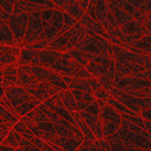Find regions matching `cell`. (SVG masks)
<instances>
[{
	"label": "cell",
	"instance_id": "6da1fadb",
	"mask_svg": "<svg viewBox=\"0 0 151 151\" xmlns=\"http://www.w3.org/2000/svg\"><path fill=\"white\" fill-rule=\"evenodd\" d=\"M75 48L90 55L106 56V57H110L111 55V44L100 35L87 34L85 39L80 44H78Z\"/></svg>",
	"mask_w": 151,
	"mask_h": 151
},
{
	"label": "cell",
	"instance_id": "7a4b0ae2",
	"mask_svg": "<svg viewBox=\"0 0 151 151\" xmlns=\"http://www.w3.org/2000/svg\"><path fill=\"white\" fill-rule=\"evenodd\" d=\"M116 133L119 134L120 139L124 145L138 147L145 151L151 150V135L146 131L143 133H133L122 127V126H120V128Z\"/></svg>",
	"mask_w": 151,
	"mask_h": 151
},
{
	"label": "cell",
	"instance_id": "3957f363",
	"mask_svg": "<svg viewBox=\"0 0 151 151\" xmlns=\"http://www.w3.org/2000/svg\"><path fill=\"white\" fill-rule=\"evenodd\" d=\"M115 87L122 92H134L140 91L151 87V81L146 79H139L132 75H122L120 73H115L114 78Z\"/></svg>",
	"mask_w": 151,
	"mask_h": 151
},
{
	"label": "cell",
	"instance_id": "277c9868",
	"mask_svg": "<svg viewBox=\"0 0 151 151\" xmlns=\"http://www.w3.org/2000/svg\"><path fill=\"white\" fill-rule=\"evenodd\" d=\"M44 24L40 17V12H34L28 16V26H27V33L24 36L23 45H30L40 41V36L44 32Z\"/></svg>",
	"mask_w": 151,
	"mask_h": 151
},
{
	"label": "cell",
	"instance_id": "5b68a950",
	"mask_svg": "<svg viewBox=\"0 0 151 151\" xmlns=\"http://www.w3.org/2000/svg\"><path fill=\"white\" fill-rule=\"evenodd\" d=\"M28 16L27 14H21V15H10L7 26L11 30V33L14 34L15 39L17 41V46L22 47L24 36L27 33V26H28Z\"/></svg>",
	"mask_w": 151,
	"mask_h": 151
},
{
	"label": "cell",
	"instance_id": "8992f818",
	"mask_svg": "<svg viewBox=\"0 0 151 151\" xmlns=\"http://www.w3.org/2000/svg\"><path fill=\"white\" fill-rule=\"evenodd\" d=\"M5 97L9 99V102L12 104L15 110L21 104L28 103V102H39L33 96H30L24 87H21V86H12L5 88Z\"/></svg>",
	"mask_w": 151,
	"mask_h": 151
},
{
	"label": "cell",
	"instance_id": "52a82bcc",
	"mask_svg": "<svg viewBox=\"0 0 151 151\" xmlns=\"http://www.w3.org/2000/svg\"><path fill=\"white\" fill-rule=\"evenodd\" d=\"M26 91L33 96L35 99H37L40 103H44L45 100H47L48 98H51L52 96L59 93V90L56 88L55 86L46 83V82H37L34 86H29L26 87Z\"/></svg>",
	"mask_w": 151,
	"mask_h": 151
},
{
	"label": "cell",
	"instance_id": "ba28073f",
	"mask_svg": "<svg viewBox=\"0 0 151 151\" xmlns=\"http://www.w3.org/2000/svg\"><path fill=\"white\" fill-rule=\"evenodd\" d=\"M120 28H121L122 33L128 37L131 45H132L134 41L142 39V37L145 36L146 34H149L147 30L145 29V27L143 26V24L139 23V22H137V21H134V19H132L131 22L123 24V26H121Z\"/></svg>",
	"mask_w": 151,
	"mask_h": 151
},
{
	"label": "cell",
	"instance_id": "9c48e42d",
	"mask_svg": "<svg viewBox=\"0 0 151 151\" xmlns=\"http://www.w3.org/2000/svg\"><path fill=\"white\" fill-rule=\"evenodd\" d=\"M17 65H30V67H39L40 59L39 52L35 50H30L27 47H21V51L17 58Z\"/></svg>",
	"mask_w": 151,
	"mask_h": 151
},
{
	"label": "cell",
	"instance_id": "30bf717a",
	"mask_svg": "<svg viewBox=\"0 0 151 151\" xmlns=\"http://www.w3.org/2000/svg\"><path fill=\"white\" fill-rule=\"evenodd\" d=\"M80 116L82 117V120L85 121V123L88 126V128L92 131V133L96 135V139H103V124L102 121H100L99 116H94V115H90L87 114L86 111H80L79 112Z\"/></svg>",
	"mask_w": 151,
	"mask_h": 151
},
{
	"label": "cell",
	"instance_id": "8fae6325",
	"mask_svg": "<svg viewBox=\"0 0 151 151\" xmlns=\"http://www.w3.org/2000/svg\"><path fill=\"white\" fill-rule=\"evenodd\" d=\"M17 71H18V79H17V86L21 87H29L34 86L37 83L36 79L34 78V75L32 74L30 65H17Z\"/></svg>",
	"mask_w": 151,
	"mask_h": 151
},
{
	"label": "cell",
	"instance_id": "7c38bea8",
	"mask_svg": "<svg viewBox=\"0 0 151 151\" xmlns=\"http://www.w3.org/2000/svg\"><path fill=\"white\" fill-rule=\"evenodd\" d=\"M48 7L42 6V5H36V4H32V3H26V1H18L16 0L15 6H14V15H21V14H34V12H41L44 10H46Z\"/></svg>",
	"mask_w": 151,
	"mask_h": 151
},
{
	"label": "cell",
	"instance_id": "4fadbf2b",
	"mask_svg": "<svg viewBox=\"0 0 151 151\" xmlns=\"http://www.w3.org/2000/svg\"><path fill=\"white\" fill-rule=\"evenodd\" d=\"M17 64H11L3 68V87L17 86V79H18V71H17Z\"/></svg>",
	"mask_w": 151,
	"mask_h": 151
},
{
	"label": "cell",
	"instance_id": "5bb4252c",
	"mask_svg": "<svg viewBox=\"0 0 151 151\" xmlns=\"http://www.w3.org/2000/svg\"><path fill=\"white\" fill-rule=\"evenodd\" d=\"M109 4V10L111 11V14L114 15V17H115V19H116V22H117V24L121 27V26H123V24H126V23H128V22H131L133 18L126 12L115 0H111L110 3H108Z\"/></svg>",
	"mask_w": 151,
	"mask_h": 151
},
{
	"label": "cell",
	"instance_id": "9a60e30c",
	"mask_svg": "<svg viewBox=\"0 0 151 151\" xmlns=\"http://www.w3.org/2000/svg\"><path fill=\"white\" fill-rule=\"evenodd\" d=\"M39 52V59H40V65L44 68L50 69L55 63L62 57V52L52 51V50H44V51H37Z\"/></svg>",
	"mask_w": 151,
	"mask_h": 151
},
{
	"label": "cell",
	"instance_id": "2e32d148",
	"mask_svg": "<svg viewBox=\"0 0 151 151\" xmlns=\"http://www.w3.org/2000/svg\"><path fill=\"white\" fill-rule=\"evenodd\" d=\"M62 11L67 12L68 15H70L71 17H74L78 22L83 17V15L86 14V11L79 5V3L76 0H67L64 6L60 9Z\"/></svg>",
	"mask_w": 151,
	"mask_h": 151
},
{
	"label": "cell",
	"instance_id": "e0dca14e",
	"mask_svg": "<svg viewBox=\"0 0 151 151\" xmlns=\"http://www.w3.org/2000/svg\"><path fill=\"white\" fill-rule=\"evenodd\" d=\"M73 115V117H74V122H75V124L79 127V129H80V132L82 133V137H83V139L85 140H90V142H92V143H94L97 139H96V135L92 133V131L88 128V126H87L86 123H85V121L82 120V117L80 116V114L79 112H74V114H71Z\"/></svg>",
	"mask_w": 151,
	"mask_h": 151
},
{
	"label": "cell",
	"instance_id": "ac0fdd59",
	"mask_svg": "<svg viewBox=\"0 0 151 151\" xmlns=\"http://www.w3.org/2000/svg\"><path fill=\"white\" fill-rule=\"evenodd\" d=\"M115 70L116 73H120L122 75H135L138 73H143L146 69L143 65L139 64H134V63H126V64H122V63H115Z\"/></svg>",
	"mask_w": 151,
	"mask_h": 151
},
{
	"label": "cell",
	"instance_id": "d6986e66",
	"mask_svg": "<svg viewBox=\"0 0 151 151\" xmlns=\"http://www.w3.org/2000/svg\"><path fill=\"white\" fill-rule=\"evenodd\" d=\"M96 21L99 22L103 27L106 26V16L109 11V4L106 0H97L96 3Z\"/></svg>",
	"mask_w": 151,
	"mask_h": 151
},
{
	"label": "cell",
	"instance_id": "ffe728a7",
	"mask_svg": "<svg viewBox=\"0 0 151 151\" xmlns=\"http://www.w3.org/2000/svg\"><path fill=\"white\" fill-rule=\"evenodd\" d=\"M0 45H6V46H17V41L15 39L14 34L11 33L7 23H4L0 27ZM19 47V46H18Z\"/></svg>",
	"mask_w": 151,
	"mask_h": 151
},
{
	"label": "cell",
	"instance_id": "44dd1931",
	"mask_svg": "<svg viewBox=\"0 0 151 151\" xmlns=\"http://www.w3.org/2000/svg\"><path fill=\"white\" fill-rule=\"evenodd\" d=\"M112 62H114V59L110 62V64ZM110 64H98V63H94V62H88V64H87L85 68L90 74H92L93 78H99V76H103V75H105L108 73Z\"/></svg>",
	"mask_w": 151,
	"mask_h": 151
},
{
	"label": "cell",
	"instance_id": "7402d4cb",
	"mask_svg": "<svg viewBox=\"0 0 151 151\" xmlns=\"http://www.w3.org/2000/svg\"><path fill=\"white\" fill-rule=\"evenodd\" d=\"M56 144L59 145L62 149H64L65 151H76L81 142H79L75 138H69V137H59L57 138Z\"/></svg>",
	"mask_w": 151,
	"mask_h": 151
},
{
	"label": "cell",
	"instance_id": "603a6c76",
	"mask_svg": "<svg viewBox=\"0 0 151 151\" xmlns=\"http://www.w3.org/2000/svg\"><path fill=\"white\" fill-rule=\"evenodd\" d=\"M60 96H62V103H63V105H64V108L70 112V114L78 112V109H76V100H75L74 96L71 94L70 90H67V91L60 92Z\"/></svg>",
	"mask_w": 151,
	"mask_h": 151
},
{
	"label": "cell",
	"instance_id": "cb8c5ba5",
	"mask_svg": "<svg viewBox=\"0 0 151 151\" xmlns=\"http://www.w3.org/2000/svg\"><path fill=\"white\" fill-rule=\"evenodd\" d=\"M106 103L111 106V108H114L117 112H120L121 115H123V114H127V115H132V116H137V114L135 112H133V111H131L129 109H127L123 104H121L119 100L116 99V98H114V97H109L108 99H106Z\"/></svg>",
	"mask_w": 151,
	"mask_h": 151
},
{
	"label": "cell",
	"instance_id": "d4e9b609",
	"mask_svg": "<svg viewBox=\"0 0 151 151\" xmlns=\"http://www.w3.org/2000/svg\"><path fill=\"white\" fill-rule=\"evenodd\" d=\"M18 120H19L18 116L14 115L6 108H4L3 105H0V123H11V124H15L16 122H18Z\"/></svg>",
	"mask_w": 151,
	"mask_h": 151
},
{
	"label": "cell",
	"instance_id": "484cf974",
	"mask_svg": "<svg viewBox=\"0 0 151 151\" xmlns=\"http://www.w3.org/2000/svg\"><path fill=\"white\" fill-rule=\"evenodd\" d=\"M21 139H22V135L18 132H16L14 129H10V132L5 137V139H4L3 143L12 146L14 149H17L19 146V144H21Z\"/></svg>",
	"mask_w": 151,
	"mask_h": 151
},
{
	"label": "cell",
	"instance_id": "4316f807",
	"mask_svg": "<svg viewBox=\"0 0 151 151\" xmlns=\"http://www.w3.org/2000/svg\"><path fill=\"white\" fill-rule=\"evenodd\" d=\"M51 26L56 28L58 32L60 33L63 32V28H64V18H63V11L60 9L53 10V18H52Z\"/></svg>",
	"mask_w": 151,
	"mask_h": 151
},
{
	"label": "cell",
	"instance_id": "83f0119b",
	"mask_svg": "<svg viewBox=\"0 0 151 151\" xmlns=\"http://www.w3.org/2000/svg\"><path fill=\"white\" fill-rule=\"evenodd\" d=\"M71 59H74L75 62H78L80 65L82 67H86L87 64H88V59H87L86 57V52H82V51H79V50L76 48H73V50H69V51H67Z\"/></svg>",
	"mask_w": 151,
	"mask_h": 151
},
{
	"label": "cell",
	"instance_id": "f1b7e54d",
	"mask_svg": "<svg viewBox=\"0 0 151 151\" xmlns=\"http://www.w3.org/2000/svg\"><path fill=\"white\" fill-rule=\"evenodd\" d=\"M30 142H32L37 149H39L40 151H56L55 147H53L51 144H48V143L41 140L40 138H37V137H35V135L30 139Z\"/></svg>",
	"mask_w": 151,
	"mask_h": 151
},
{
	"label": "cell",
	"instance_id": "f546056e",
	"mask_svg": "<svg viewBox=\"0 0 151 151\" xmlns=\"http://www.w3.org/2000/svg\"><path fill=\"white\" fill-rule=\"evenodd\" d=\"M53 10L55 9H46V10H44V11L40 12V17H41L44 27L51 26L52 18H53Z\"/></svg>",
	"mask_w": 151,
	"mask_h": 151
},
{
	"label": "cell",
	"instance_id": "4dcf8cb0",
	"mask_svg": "<svg viewBox=\"0 0 151 151\" xmlns=\"http://www.w3.org/2000/svg\"><path fill=\"white\" fill-rule=\"evenodd\" d=\"M41 131H44L45 133L50 134V135H57L56 133V128H55V123H52L51 121H45V122H41L39 124H36Z\"/></svg>",
	"mask_w": 151,
	"mask_h": 151
},
{
	"label": "cell",
	"instance_id": "1f68e13d",
	"mask_svg": "<svg viewBox=\"0 0 151 151\" xmlns=\"http://www.w3.org/2000/svg\"><path fill=\"white\" fill-rule=\"evenodd\" d=\"M15 3H16V0H0V7H1L6 14L12 15Z\"/></svg>",
	"mask_w": 151,
	"mask_h": 151
},
{
	"label": "cell",
	"instance_id": "d6a6232c",
	"mask_svg": "<svg viewBox=\"0 0 151 151\" xmlns=\"http://www.w3.org/2000/svg\"><path fill=\"white\" fill-rule=\"evenodd\" d=\"M18 1H26V3L36 4V5H42V6H46L48 9H57L56 5L51 1V0H18Z\"/></svg>",
	"mask_w": 151,
	"mask_h": 151
},
{
	"label": "cell",
	"instance_id": "836d02e7",
	"mask_svg": "<svg viewBox=\"0 0 151 151\" xmlns=\"http://www.w3.org/2000/svg\"><path fill=\"white\" fill-rule=\"evenodd\" d=\"M19 146L23 149V151H40V150L37 149L30 140L24 139V138H22V139H21V144H19Z\"/></svg>",
	"mask_w": 151,
	"mask_h": 151
},
{
	"label": "cell",
	"instance_id": "e575fe53",
	"mask_svg": "<svg viewBox=\"0 0 151 151\" xmlns=\"http://www.w3.org/2000/svg\"><path fill=\"white\" fill-rule=\"evenodd\" d=\"M63 18H64V28L65 29H69V28H73L74 26L78 24V21L75 19L74 17H71L70 15H68L67 12L63 11Z\"/></svg>",
	"mask_w": 151,
	"mask_h": 151
},
{
	"label": "cell",
	"instance_id": "d590c367",
	"mask_svg": "<svg viewBox=\"0 0 151 151\" xmlns=\"http://www.w3.org/2000/svg\"><path fill=\"white\" fill-rule=\"evenodd\" d=\"M87 114H90V115H94V116H99L100 114V106L99 104L97 103V99H96V102H93L92 104H90L88 106H87V109L85 110Z\"/></svg>",
	"mask_w": 151,
	"mask_h": 151
},
{
	"label": "cell",
	"instance_id": "8d00e7d4",
	"mask_svg": "<svg viewBox=\"0 0 151 151\" xmlns=\"http://www.w3.org/2000/svg\"><path fill=\"white\" fill-rule=\"evenodd\" d=\"M110 145V150L109 151H128L126 145L122 143V140L119 142H108Z\"/></svg>",
	"mask_w": 151,
	"mask_h": 151
},
{
	"label": "cell",
	"instance_id": "74e56055",
	"mask_svg": "<svg viewBox=\"0 0 151 151\" xmlns=\"http://www.w3.org/2000/svg\"><path fill=\"white\" fill-rule=\"evenodd\" d=\"M93 94H94L96 99L104 100V102H106V99L110 97V93H109V92H106V91H105V90H103V88H99V90L94 91V92H93Z\"/></svg>",
	"mask_w": 151,
	"mask_h": 151
},
{
	"label": "cell",
	"instance_id": "f35d334b",
	"mask_svg": "<svg viewBox=\"0 0 151 151\" xmlns=\"http://www.w3.org/2000/svg\"><path fill=\"white\" fill-rule=\"evenodd\" d=\"M87 82H88V85H90V87H91L92 92H94V91H97V90H99V88H102V86H100V83H99V81H98L97 78L87 79Z\"/></svg>",
	"mask_w": 151,
	"mask_h": 151
},
{
	"label": "cell",
	"instance_id": "ab89813d",
	"mask_svg": "<svg viewBox=\"0 0 151 151\" xmlns=\"http://www.w3.org/2000/svg\"><path fill=\"white\" fill-rule=\"evenodd\" d=\"M127 3H129L132 6H134V7H137V9H139L140 11H143L144 10V6H145V0H126ZM144 12V11H143Z\"/></svg>",
	"mask_w": 151,
	"mask_h": 151
},
{
	"label": "cell",
	"instance_id": "60d3db41",
	"mask_svg": "<svg viewBox=\"0 0 151 151\" xmlns=\"http://www.w3.org/2000/svg\"><path fill=\"white\" fill-rule=\"evenodd\" d=\"M93 145V143L92 142H90V140H82L81 142V144L79 145V147L76 149V151H88L90 150V147Z\"/></svg>",
	"mask_w": 151,
	"mask_h": 151
},
{
	"label": "cell",
	"instance_id": "b9f144b4",
	"mask_svg": "<svg viewBox=\"0 0 151 151\" xmlns=\"http://www.w3.org/2000/svg\"><path fill=\"white\" fill-rule=\"evenodd\" d=\"M82 100L86 102L87 104H92L93 102H96V97L93 93H87V92H83V96H82Z\"/></svg>",
	"mask_w": 151,
	"mask_h": 151
},
{
	"label": "cell",
	"instance_id": "7bdbcfd3",
	"mask_svg": "<svg viewBox=\"0 0 151 151\" xmlns=\"http://www.w3.org/2000/svg\"><path fill=\"white\" fill-rule=\"evenodd\" d=\"M139 116H140L143 120L151 122V108H150V109L142 110V111H140V114H139Z\"/></svg>",
	"mask_w": 151,
	"mask_h": 151
},
{
	"label": "cell",
	"instance_id": "ee69618b",
	"mask_svg": "<svg viewBox=\"0 0 151 151\" xmlns=\"http://www.w3.org/2000/svg\"><path fill=\"white\" fill-rule=\"evenodd\" d=\"M143 26L147 30V33H151V14H146V19L143 23Z\"/></svg>",
	"mask_w": 151,
	"mask_h": 151
},
{
	"label": "cell",
	"instance_id": "f6af8a7d",
	"mask_svg": "<svg viewBox=\"0 0 151 151\" xmlns=\"http://www.w3.org/2000/svg\"><path fill=\"white\" fill-rule=\"evenodd\" d=\"M9 17H10V15H9V14H6V12H5L1 7H0V19H1L3 22H5V23H7Z\"/></svg>",
	"mask_w": 151,
	"mask_h": 151
},
{
	"label": "cell",
	"instance_id": "bcb514c9",
	"mask_svg": "<svg viewBox=\"0 0 151 151\" xmlns=\"http://www.w3.org/2000/svg\"><path fill=\"white\" fill-rule=\"evenodd\" d=\"M16 149H14L12 146L5 144V143H0V151H15Z\"/></svg>",
	"mask_w": 151,
	"mask_h": 151
},
{
	"label": "cell",
	"instance_id": "7dc6e473",
	"mask_svg": "<svg viewBox=\"0 0 151 151\" xmlns=\"http://www.w3.org/2000/svg\"><path fill=\"white\" fill-rule=\"evenodd\" d=\"M76 1L79 3V5L86 11V9H87V6H88V3H90V0H76Z\"/></svg>",
	"mask_w": 151,
	"mask_h": 151
},
{
	"label": "cell",
	"instance_id": "c3c4849f",
	"mask_svg": "<svg viewBox=\"0 0 151 151\" xmlns=\"http://www.w3.org/2000/svg\"><path fill=\"white\" fill-rule=\"evenodd\" d=\"M144 126H145V131L151 135V122L144 120Z\"/></svg>",
	"mask_w": 151,
	"mask_h": 151
},
{
	"label": "cell",
	"instance_id": "681fc988",
	"mask_svg": "<svg viewBox=\"0 0 151 151\" xmlns=\"http://www.w3.org/2000/svg\"><path fill=\"white\" fill-rule=\"evenodd\" d=\"M94 144H96V146H97V151H106L102 145H100V144L98 143V140H96V142H94Z\"/></svg>",
	"mask_w": 151,
	"mask_h": 151
},
{
	"label": "cell",
	"instance_id": "f907efd6",
	"mask_svg": "<svg viewBox=\"0 0 151 151\" xmlns=\"http://www.w3.org/2000/svg\"><path fill=\"white\" fill-rule=\"evenodd\" d=\"M4 94H5V88L4 87H0V98H1Z\"/></svg>",
	"mask_w": 151,
	"mask_h": 151
},
{
	"label": "cell",
	"instance_id": "816d5d0a",
	"mask_svg": "<svg viewBox=\"0 0 151 151\" xmlns=\"http://www.w3.org/2000/svg\"><path fill=\"white\" fill-rule=\"evenodd\" d=\"M88 151H97V146H96V144H94V143H93V145L90 147V150H88Z\"/></svg>",
	"mask_w": 151,
	"mask_h": 151
},
{
	"label": "cell",
	"instance_id": "f5cc1de1",
	"mask_svg": "<svg viewBox=\"0 0 151 151\" xmlns=\"http://www.w3.org/2000/svg\"><path fill=\"white\" fill-rule=\"evenodd\" d=\"M96 3H97V0H90V3H88V4H92V5H96Z\"/></svg>",
	"mask_w": 151,
	"mask_h": 151
},
{
	"label": "cell",
	"instance_id": "db71d44e",
	"mask_svg": "<svg viewBox=\"0 0 151 151\" xmlns=\"http://www.w3.org/2000/svg\"><path fill=\"white\" fill-rule=\"evenodd\" d=\"M4 23H5V22H3L1 19H0V27H1V26H3V24H4Z\"/></svg>",
	"mask_w": 151,
	"mask_h": 151
},
{
	"label": "cell",
	"instance_id": "11a10c76",
	"mask_svg": "<svg viewBox=\"0 0 151 151\" xmlns=\"http://www.w3.org/2000/svg\"><path fill=\"white\" fill-rule=\"evenodd\" d=\"M1 55H3V53H1V52H0V56H1Z\"/></svg>",
	"mask_w": 151,
	"mask_h": 151
},
{
	"label": "cell",
	"instance_id": "9f6ffc18",
	"mask_svg": "<svg viewBox=\"0 0 151 151\" xmlns=\"http://www.w3.org/2000/svg\"><path fill=\"white\" fill-rule=\"evenodd\" d=\"M149 151H151V150H149Z\"/></svg>",
	"mask_w": 151,
	"mask_h": 151
},
{
	"label": "cell",
	"instance_id": "6f0895ef",
	"mask_svg": "<svg viewBox=\"0 0 151 151\" xmlns=\"http://www.w3.org/2000/svg\"><path fill=\"white\" fill-rule=\"evenodd\" d=\"M15 151H16V150H15Z\"/></svg>",
	"mask_w": 151,
	"mask_h": 151
}]
</instances>
